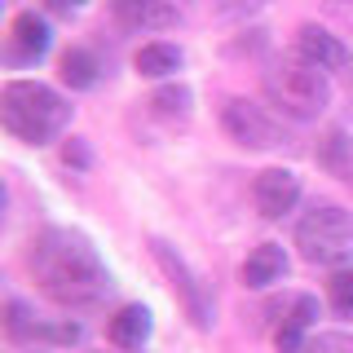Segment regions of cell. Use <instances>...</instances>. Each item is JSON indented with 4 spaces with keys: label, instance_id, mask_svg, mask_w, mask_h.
<instances>
[{
    "label": "cell",
    "instance_id": "1",
    "mask_svg": "<svg viewBox=\"0 0 353 353\" xmlns=\"http://www.w3.org/2000/svg\"><path fill=\"white\" fill-rule=\"evenodd\" d=\"M27 270L36 287L49 296L53 305H66V309H84V305H97L102 296L110 292V274L97 248L88 243L84 234L75 230H40L31 239V252H27Z\"/></svg>",
    "mask_w": 353,
    "mask_h": 353
},
{
    "label": "cell",
    "instance_id": "2",
    "mask_svg": "<svg viewBox=\"0 0 353 353\" xmlns=\"http://www.w3.org/2000/svg\"><path fill=\"white\" fill-rule=\"evenodd\" d=\"M0 124L27 146H44L71 124V106L58 88L40 80H9L0 88Z\"/></svg>",
    "mask_w": 353,
    "mask_h": 353
},
{
    "label": "cell",
    "instance_id": "3",
    "mask_svg": "<svg viewBox=\"0 0 353 353\" xmlns=\"http://www.w3.org/2000/svg\"><path fill=\"white\" fill-rule=\"evenodd\" d=\"M265 97L283 110L287 119H318L331 106V84L327 71H318L305 58H283L265 71Z\"/></svg>",
    "mask_w": 353,
    "mask_h": 353
},
{
    "label": "cell",
    "instance_id": "4",
    "mask_svg": "<svg viewBox=\"0 0 353 353\" xmlns=\"http://www.w3.org/2000/svg\"><path fill=\"white\" fill-rule=\"evenodd\" d=\"M296 248L309 265H349L353 261V212L336 203H314L296 225Z\"/></svg>",
    "mask_w": 353,
    "mask_h": 353
},
{
    "label": "cell",
    "instance_id": "5",
    "mask_svg": "<svg viewBox=\"0 0 353 353\" xmlns=\"http://www.w3.org/2000/svg\"><path fill=\"white\" fill-rule=\"evenodd\" d=\"M150 256H154V265L163 270V279L172 283V292L181 296L185 318H190L199 331H208V327H212V296H208V292H203V283H199L194 274H190V265L176 256L172 243H163V239H150Z\"/></svg>",
    "mask_w": 353,
    "mask_h": 353
},
{
    "label": "cell",
    "instance_id": "6",
    "mask_svg": "<svg viewBox=\"0 0 353 353\" xmlns=\"http://www.w3.org/2000/svg\"><path fill=\"white\" fill-rule=\"evenodd\" d=\"M221 124H225L230 141H239V146H248V150H279V146H287L283 124L270 119L256 102H248V97H230L225 110H221Z\"/></svg>",
    "mask_w": 353,
    "mask_h": 353
},
{
    "label": "cell",
    "instance_id": "7",
    "mask_svg": "<svg viewBox=\"0 0 353 353\" xmlns=\"http://www.w3.org/2000/svg\"><path fill=\"white\" fill-rule=\"evenodd\" d=\"M252 203L265 221L287 216L296 203H301V176L292 168H265L256 181H252Z\"/></svg>",
    "mask_w": 353,
    "mask_h": 353
},
{
    "label": "cell",
    "instance_id": "8",
    "mask_svg": "<svg viewBox=\"0 0 353 353\" xmlns=\"http://www.w3.org/2000/svg\"><path fill=\"white\" fill-rule=\"evenodd\" d=\"M296 53L305 62H314L318 71H349L353 66V49L340 36H331L327 27H318V22H305L296 31Z\"/></svg>",
    "mask_w": 353,
    "mask_h": 353
},
{
    "label": "cell",
    "instance_id": "9",
    "mask_svg": "<svg viewBox=\"0 0 353 353\" xmlns=\"http://www.w3.org/2000/svg\"><path fill=\"white\" fill-rule=\"evenodd\" d=\"M110 14L124 31H163L176 22L172 0H110Z\"/></svg>",
    "mask_w": 353,
    "mask_h": 353
},
{
    "label": "cell",
    "instance_id": "10",
    "mask_svg": "<svg viewBox=\"0 0 353 353\" xmlns=\"http://www.w3.org/2000/svg\"><path fill=\"white\" fill-rule=\"evenodd\" d=\"M49 22L40 14H18L14 27H9V62L27 66V62H40L49 53Z\"/></svg>",
    "mask_w": 353,
    "mask_h": 353
},
{
    "label": "cell",
    "instance_id": "11",
    "mask_svg": "<svg viewBox=\"0 0 353 353\" xmlns=\"http://www.w3.org/2000/svg\"><path fill=\"white\" fill-rule=\"evenodd\" d=\"M106 340L115 349H124V353H137L141 345L150 340V309L146 305H124L115 318L106 323Z\"/></svg>",
    "mask_w": 353,
    "mask_h": 353
},
{
    "label": "cell",
    "instance_id": "12",
    "mask_svg": "<svg viewBox=\"0 0 353 353\" xmlns=\"http://www.w3.org/2000/svg\"><path fill=\"white\" fill-rule=\"evenodd\" d=\"M5 314H9L5 327H9V336H14V340H36V336H44V340H58V345H75V340H80V327H75V323L44 327V323H36V318L27 314V305H22V301H9Z\"/></svg>",
    "mask_w": 353,
    "mask_h": 353
},
{
    "label": "cell",
    "instance_id": "13",
    "mask_svg": "<svg viewBox=\"0 0 353 353\" xmlns=\"http://www.w3.org/2000/svg\"><path fill=\"white\" fill-rule=\"evenodd\" d=\"M314 318H318V301H314V296H296V305L287 309L279 336H274L279 353H301V349H305V331H309V323H314Z\"/></svg>",
    "mask_w": 353,
    "mask_h": 353
},
{
    "label": "cell",
    "instance_id": "14",
    "mask_svg": "<svg viewBox=\"0 0 353 353\" xmlns=\"http://www.w3.org/2000/svg\"><path fill=\"white\" fill-rule=\"evenodd\" d=\"M287 274V252L279 243H261L248 261H243V283L248 287H270Z\"/></svg>",
    "mask_w": 353,
    "mask_h": 353
},
{
    "label": "cell",
    "instance_id": "15",
    "mask_svg": "<svg viewBox=\"0 0 353 353\" xmlns=\"http://www.w3.org/2000/svg\"><path fill=\"white\" fill-rule=\"evenodd\" d=\"M132 66H137L141 75H150V80H163V75L181 71V49H176V44H163V40L141 44L137 58H132Z\"/></svg>",
    "mask_w": 353,
    "mask_h": 353
},
{
    "label": "cell",
    "instance_id": "16",
    "mask_svg": "<svg viewBox=\"0 0 353 353\" xmlns=\"http://www.w3.org/2000/svg\"><path fill=\"white\" fill-rule=\"evenodd\" d=\"M97 71H102V66H97V58L88 49H66L62 53V80L71 88H93Z\"/></svg>",
    "mask_w": 353,
    "mask_h": 353
},
{
    "label": "cell",
    "instance_id": "17",
    "mask_svg": "<svg viewBox=\"0 0 353 353\" xmlns=\"http://www.w3.org/2000/svg\"><path fill=\"white\" fill-rule=\"evenodd\" d=\"M318 159H323V168H331L336 176L353 181V141L345 137V132H327V141H323V150H318Z\"/></svg>",
    "mask_w": 353,
    "mask_h": 353
},
{
    "label": "cell",
    "instance_id": "18",
    "mask_svg": "<svg viewBox=\"0 0 353 353\" xmlns=\"http://www.w3.org/2000/svg\"><path fill=\"white\" fill-rule=\"evenodd\" d=\"M327 296H331V309H336V314L353 318V265H340V270L331 274Z\"/></svg>",
    "mask_w": 353,
    "mask_h": 353
},
{
    "label": "cell",
    "instance_id": "19",
    "mask_svg": "<svg viewBox=\"0 0 353 353\" xmlns=\"http://www.w3.org/2000/svg\"><path fill=\"white\" fill-rule=\"evenodd\" d=\"M150 110L154 115H185L190 110V88L185 84H168V88H159V93H150Z\"/></svg>",
    "mask_w": 353,
    "mask_h": 353
},
{
    "label": "cell",
    "instance_id": "20",
    "mask_svg": "<svg viewBox=\"0 0 353 353\" xmlns=\"http://www.w3.org/2000/svg\"><path fill=\"white\" fill-rule=\"evenodd\" d=\"M301 353H353V336L349 331H318L305 340Z\"/></svg>",
    "mask_w": 353,
    "mask_h": 353
},
{
    "label": "cell",
    "instance_id": "21",
    "mask_svg": "<svg viewBox=\"0 0 353 353\" xmlns=\"http://www.w3.org/2000/svg\"><path fill=\"white\" fill-rule=\"evenodd\" d=\"M66 163H80V168L88 163V150H84V146H80V141H75V137L66 141Z\"/></svg>",
    "mask_w": 353,
    "mask_h": 353
},
{
    "label": "cell",
    "instance_id": "22",
    "mask_svg": "<svg viewBox=\"0 0 353 353\" xmlns=\"http://www.w3.org/2000/svg\"><path fill=\"white\" fill-rule=\"evenodd\" d=\"M53 9H58V14H75V9H84L88 0H49Z\"/></svg>",
    "mask_w": 353,
    "mask_h": 353
},
{
    "label": "cell",
    "instance_id": "23",
    "mask_svg": "<svg viewBox=\"0 0 353 353\" xmlns=\"http://www.w3.org/2000/svg\"><path fill=\"white\" fill-rule=\"evenodd\" d=\"M261 5H270V0H234V9H261Z\"/></svg>",
    "mask_w": 353,
    "mask_h": 353
}]
</instances>
